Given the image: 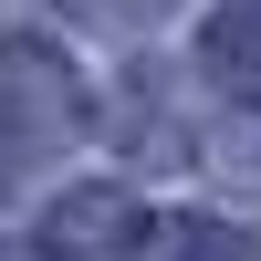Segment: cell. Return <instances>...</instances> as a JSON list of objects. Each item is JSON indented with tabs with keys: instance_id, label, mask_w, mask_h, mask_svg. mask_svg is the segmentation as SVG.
Listing matches in <instances>:
<instances>
[{
	"instance_id": "2",
	"label": "cell",
	"mask_w": 261,
	"mask_h": 261,
	"mask_svg": "<svg viewBox=\"0 0 261 261\" xmlns=\"http://www.w3.org/2000/svg\"><path fill=\"white\" fill-rule=\"evenodd\" d=\"M0 115L21 125V136H63V125H84V105H73V63H53L42 42H11L0 53Z\"/></svg>"
},
{
	"instance_id": "4",
	"label": "cell",
	"mask_w": 261,
	"mask_h": 261,
	"mask_svg": "<svg viewBox=\"0 0 261 261\" xmlns=\"http://www.w3.org/2000/svg\"><path fill=\"white\" fill-rule=\"evenodd\" d=\"M136 261H261V241L230 230V220H209V209H157Z\"/></svg>"
},
{
	"instance_id": "1",
	"label": "cell",
	"mask_w": 261,
	"mask_h": 261,
	"mask_svg": "<svg viewBox=\"0 0 261 261\" xmlns=\"http://www.w3.org/2000/svg\"><path fill=\"white\" fill-rule=\"evenodd\" d=\"M42 251H53V261H136V251H146V209L125 199L115 178L63 188V209L42 220Z\"/></svg>"
},
{
	"instance_id": "5",
	"label": "cell",
	"mask_w": 261,
	"mask_h": 261,
	"mask_svg": "<svg viewBox=\"0 0 261 261\" xmlns=\"http://www.w3.org/2000/svg\"><path fill=\"white\" fill-rule=\"evenodd\" d=\"M84 21H105V32H146V21H167L178 0H73Z\"/></svg>"
},
{
	"instance_id": "3",
	"label": "cell",
	"mask_w": 261,
	"mask_h": 261,
	"mask_svg": "<svg viewBox=\"0 0 261 261\" xmlns=\"http://www.w3.org/2000/svg\"><path fill=\"white\" fill-rule=\"evenodd\" d=\"M199 73L220 84L230 105H251V115H261V0H230V11L199 32Z\"/></svg>"
}]
</instances>
